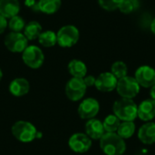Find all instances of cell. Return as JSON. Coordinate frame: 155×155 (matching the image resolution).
Instances as JSON below:
<instances>
[{
	"instance_id": "cell-1",
	"label": "cell",
	"mask_w": 155,
	"mask_h": 155,
	"mask_svg": "<svg viewBox=\"0 0 155 155\" xmlns=\"http://www.w3.org/2000/svg\"><path fill=\"white\" fill-rule=\"evenodd\" d=\"M100 148L105 155H124L127 146L116 133H105L100 139Z\"/></svg>"
},
{
	"instance_id": "cell-2",
	"label": "cell",
	"mask_w": 155,
	"mask_h": 155,
	"mask_svg": "<svg viewBox=\"0 0 155 155\" xmlns=\"http://www.w3.org/2000/svg\"><path fill=\"white\" fill-rule=\"evenodd\" d=\"M138 105L134 99L120 98L114 103V114L121 122H134L137 118Z\"/></svg>"
},
{
	"instance_id": "cell-3",
	"label": "cell",
	"mask_w": 155,
	"mask_h": 155,
	"mask_svg": "<svg viewBox=\"0 0 155 155\" xmlns=\"http://www.w3.org/2000/svg\"><path fill=\"white\" fill-rule=\"evenodd\" d=\"M12 134L21 143H31L36 138L37 130L34 124L26 121H18L12 126Z\"/></svg>"
},
{
	"instance_id": "cell-4",
	"label": "cell",
	"mask_w": 155,
	"mask_h": 155,
	"mask_svg": "<svg viewBox=\"0 0 155 155\" xmlns=\"http://www.w3.org/2000/svg\"><path fill=\"white\" fill-rule=\"evenodd\" d=\"M57 44L64 48H69L77 44L80 38L78 28L73 25L62 26L56 33Z\"/></svg>"
},
{
	"instance_id": "cell-5",
	"label": "cell",
	"mask_w": 155,
	"mask_h": 155,
	"mask_svg": "<svg viewBox=\"0 0 155 155\" xmlns=\"http://www.w3.org/2000/svg\"><path fill=\"white\" fill-rule=\"evenodd\" d=\"M141 86L137 83L134 77L126 75L117 82L116 92L121 96V98L134 99L140 93Z\"/></svg>"
},
{
	"instance_id": "cell-6",
	"label": "cell",
	"mask_w": 155,
	"mask_h": 155,
	"mask_svg": "<svg viewBox=\"0 0 155 155\" xmlns=\"http://www.w3.org/2000/svg\"><path fill=\"white\" fill-rule=\"evenodd\" d=\"M22 59L25 65L32 69H38L45 61V54L42 49L36 45H28L22 53Z\"/></svg>"
},
{
	"instance_id": "cell-7",
	"label": "cell",
	"mask_w": 155,
	"mask_h": 155,
	"mask_svg": "<svg viewBox=\"0 0 155 155\" xmlns=\"http://www.w3.org/2000/svg\"><path fill=\"white\" fill-rule=\"evenodd\" d=\"M86 89L87 87L83 78L72 77L65 85V94L69 100L77 102L84 96Z\"/></svg>"
},
{
	"instance_id": "cell-8",
	"label": "cell",
	"mask_w": 155,
	"mask_h": 155,
	"mask_svg": "<svg viewBox=\"0 0 155 155\" xmlns=\"http://www.w3.org/2000/svg\"><path fill=\"white\" fill-rule=\"evenodd\" d=\"M5 45L12 53H23L28 46V40L23 33L11 32L5 37Z\"/></svg>"
},
{
	"instance_id": "cell-9",
	"label": "cell",
	"mask_w": 155,
	"mask_h": 155,
	"mask_svg": "<svg viewBox=\"0 0 155 155\" xmlns=\"http://www.w3.org/2000/svg\"><path fill=\"white\" fill-rule=\"evenodd\" d=\"M68 145L73 152L77 153H84L91 149L92 139L85 134L76 133L69 138Z\"/></svg>"
},
{
	"instance_id": "cell-10",
	"label": "cell",
	"mask_w": 155,
	"mask_h": 155,
	"mask_svg": "<svg viewBox=\"0 0 155 155\" xmlns=\"http://www.w3.org/2000/svg\"><path fill=\"white\" fill-rule=\"evenodd\" d=\"M100 111V104L94 98H86L78 106V114L82 119L90 120L95 118Z\"/></svg>"
},
{
	"instance_id": "cell-11",
	"label": "cell",
	"mask_w": 155,
	"mask_h": 155,
	"mask_svg": "<svg viewBox=\"0 0 155 155\" xmlns=\"http://www.w3.org/2000/svg\"><path fill=\"white\" fill-rule=\"evenodd\" d=\"M134 78L141 87L151 88L155 84V69L149 65H142L135 71Z\"/></svg>"
},
{
	"instance_id": "cell-12",
	"label": "cell",
	"mask_w": 155,
	"mask_h": 155,
	"mask_svg": "<svg viewBox=\"0 0 155 155\" xmlns=\"http://www.w3.org/2000/svg\"><path fill=\"white\" fill-rule=\"evenodd\" d=\"M118 79L111 72H104L96 77L95 88L102 93H110L116 89Z\"/></svg>"
},
{
	"instance_id": "cell-13",
	"label": "cell",
	"mask_w": 155,
	"mask_h": 155,
	"mask_svg": "<svg viewBox=\"0 0 155 155\" xmlns=\"http://www.w3.org/2000/svg\"><path fill=\"white\" fill-rule=\"evenodd\" d=\"M137 117L143 122H152L155 119V101L146 99L138 105Z\"/></svg>"
},
{
	"instance_id": "cell-14",
	"label": "cell",
	"mask_w": 155,
	"mask_h": 155,
	"mask_svg": "<svg viewBox=\"0 0 155 155\" xmlns=\"http://www.w3.org/2000/svg\"><path fill=\"white\" fill-rule=\"evenodd\" d=\"M139 141L145 145H152L155 143V123L147 122L143 124L137 134Z\"/></svg>"
},
{
	"instance_id": "cell-15",
	"label": "cell",
	"mask_w": 155,
	"mask_h": 155,
	"mask_svg": "<svg viewBox=\"0 0 155 155\" xmlns=\"http://www.w3.org/2000/svg\"><path fill=\"white\" fill-rule=\"evenodd\" d=\"M105 134L103 122L96 118L90 119L85 124V134L92 140H100Z\"/></svg>"
},
{
	"instance_id": "cell-16",
	"label": "cell",
	"mask_w": 155,
	"mask_h": 155,
	"mask_svg": "<svg viewBox=\"0 0 155 155\" xmlns=\"http://www.w3.org/2000/svg\"><path fill=\"white\" fill-rule=\"evenodd\" d=\"M19 11L20 3L18 0H0V15L6 19L17 15Z\"/></svg>"
},
{
	"instance_id": "cell-17",
	"label": "cell",
	"mask_w": 155,
	"mask_h": 155,
	"mask_svg": "<svg viewBox=\"0 0 155 155\" xmlns=\"http://www.w3.org/2000/svg\"><path fill=\"white\" fill-rule=\"evenodd\" d=\"M30 90L29 82L25 78H15L9 84L10 93L15 97H21L28 94Z\"/></svg>"
},
{
	"instance_id": "cell-18",
	"label": "cell",
	"mask_w": 155,
	"mask_h": 155,
	"mask_svg": "<svg viewBox=\"0 0 155 155\" xmlns=\"http://www.w3.org/2000/svg\"><path fill=\"white\" fill-rule=\"evenodd\" d=\"M61 5V0H38L36 10L46 15H53L60 9Z\"/></svg>"
},
{
	"instance_id": "cell-19",
	"label": "cell",
	"mask_w": 155,
	"mask_h": 155,
	"mask_svg": "<svg viewBox=\"0 0 155 155\" xmlns=\"http://www.w3.org/2000/svg\"><path fill=\"white\" fill-rule=\"evenodd\" d=\"M68 71L73 77L84 78L87 74V66L83 61L74 59L68 64Z\"/></svg>"
},
{
	"instance_id": "cell-20",
	"label": "cell",
	"mask_w": 155,
	"mask_h": 155,
	"mask_svg": "<svg viewBox=\"0 0 155 155\" xmlns=\"http://www.w3.org/2000/svg\"><path fill=\"white\" fill-rule=\"evenodd\" d=\"M42 30H43V28L39 22L31 21L25 25V26L23 30V34L25 35V36L27 38L28 41H33V40H35L38 38L40 34L43 32Z\"/></svg>"
},
{
	"instance_id": "cell-21",
	"label": "cell",
	"mask_w": 155,
	"mask_h": 155,
	"mask_svg": "<svg viewBox=\"0 0 155 155\" xmlns=\"http://www.w3.org/2000/svg\"><path fill=\"white\" fill-rule=\"evenodd\" d=\"M135 130H136V125L134 122H121L116 131V134L124 140H126L131 138L134 134Z\"/></svg>"
},
{
	"instance_id": "cell-22",
	"label": "cell",
	"mask_w": 155,
	"mask_h": 155,
	"mask_svg": "<svg viewBox=\"0 0 155 155\" xmlns=\"http://www.w3.org/2000/svg\"><path fill=\"white\" fill-rule=\"evenodd\" d=\"M38 42L39 44L44 47H52L57 44V38H56V33L51 30L44 31L40 34L38 36Z\"/></svg>"
},
{
	"instance_id": "cell-23",
	"label": "cell",
	"mask_w": 155,
	"mask_h": 155,
	"mask_svg": "<svg viewBox=\"0 0 155 155\" xmlns=\"http://www.w3.org/2000/svg\"><path fill=\"white\" fill-rule=\"evenodd\" d=\"M120 124L121 121L114 114L107 115L103 121V125L105 133H116Z\"/></svg>"
},
{
	"instance_id": "cell-24",
	"label": "cell",
	"mask_w": 155,
	"mask_h": 155,
	"mask_svg": "<svg viewBox=\"0 0 155 155\" xmlns=\"http://www.w3.org/2000/svg\"><path fill=\"white\" fill-rule=\"evenodd\" d=\"M110 72L119 80L128 75V66L123 61H116L112 64Z\"/></svg>"
},
{
	"instance_id": "cell-25",
	"label": "cell",
	"mask_w": 155,
	"mask_h": 155,
	"mask_svg": "<svg viewBox=\"0 0 155 155\" xmlns=\"http://www.w3.org/2000/svg\"><path fill=\"white\" fill-rule=\"evenodd\" d=\"M25 26V20L18 15L11 17L8 21V27L11 30V32L20 33L24 30Z\"/></svg>"
},
{
	"instance_id": "cell-26",
	"label": "cell",
	"mask_w": 155,
	"mask_h": 155,
	"mask_svg": "<svg viewBox=\"0 0 155 155\" xmlns=\"http://www.w3.org/2000/svg\"><path fill=\"white\" fill-rule=\"evenodd\" d=\"M140 6L139 0H124L119 7V10L125 15L131 14L134 11L137 10Z\"/></svg>"
},
{
	"instance_id": "cell-27",
	"label": "cell",
	"mask_w": 155,
	"mask_h": 155,
	"mask_svg": "<svg viewBox=\"0 0 155 155\" xmlns=\"http://www.w3.org/2000/svg\"><path fill=\"white\" fill-rule=\"evenodd\" d=\"M124 0H98L99 5L106 11H114L119 9Z\"/></svg>"
},
{
	"instance_id": "cell-28",
	"label": "cell",
	"mask_w": 155,
	"mask_h": 155,
	"mask_svg": "<svg viewBox=\"0 0 155 155\" xmlns=\"http://www.w3.org/2000/svg\"><path fill=\"white\" fill-rule=\"evenodd\" d=\"M86 87H91V86H94L95 84V81H96V77H94V75H85L83 78Z\"/></svg>"
},
{
	"instance_id": "cell-29",
	"label": "cell",
	"mask_w": 155,
	"mask_h": 155,
	"mask_svg": "<svg viewBox=\"0 0 155 155\" xmlns=\"http://www.w3.org/2000/svg\"><path fill=\"white\" fill-rule=\"evenodd\" d=\"M7 25H8V23H7L6 18L0 15V35L5 32V30L6 29Z\"/></svg>"
},
{
	"instance_id": "cell-30",
	"label": "cell",
	"mask_w": 155,
	"mask_h": 155,
	"mask_svg": "<svg viewBox=\"0 0 155 155\" xmlns=\"http://www.w3.org/2000/svg\"><path fill=\"white\" fill-rule=\"evenodd\" d=\"M25 5L36 10V6H37V2L36 0H25Z\"/></svg>"
},
{
	"instance_id": "cell-31",
	"label": "cell",
	"mask_w": 155,
	"mask_h": 155,
	"mask_svg": "<svg viewBox=\"0 0 155 155\" xmlns=\"http://www.w3.org/2000/svg\"><path fill=\"white\" fill-rule=\"evenodd\" d=\"M150 96H151V99L155 101V84L150 88Z\"/></svg>"
},
{
	"instance_id": "cell-32",
	"label": "cell",
	"mask_w": 155,
	"mask_h": 155,
	"mask_svg": "<svg viewBox=\"0 0 155 155\" xmlns=\"http://www.w3.org/2000/svg\"><path fill=\"white\" fill-rule=\"evenodd\" d=\"M150 27H151V31H152V33H153V35H155V18L153 19V21H152V23H151Z\"/></svg>"
},
{
	"instance_id": "cell-33",
	"label": "cell",
	"mask_w": 155,
	"mask_h": 155,
	"mask_svg": "<svg viewBox=\"0 0 155 155\" xmlns=\"http://www.w3.org/2000/svg\"><path fill=\"white\" fill-rule=\"evenodd\" d=\"M2 78H3V72H2V70L0 69V81L2 80Z\"/></svg>"
},
{
	"instance_id": "cell-34",
	"label": "cell",
	"mask_w": 155,
	"mask_h": 155,
	"mask_svg": "<svg viewBox=\"0 0 155 155\" xmlns=\"http://www.w3.org/2000/svg\"><path fill=\"white\" fill-rule=\"evenodd\" d=\"M154 123H155V122H154Z\"/></svg>"
},
{
	"instance_id": "cell-35",
	"label": "cell",
	"mask_w": 155,
	"mask_h": 155,
	"mask_svg": "<svg viewBox=\"0 0 155 155\" xmlns=\"http://www.w3.org/2000/svg\"></svg>"
}]
</instances>
